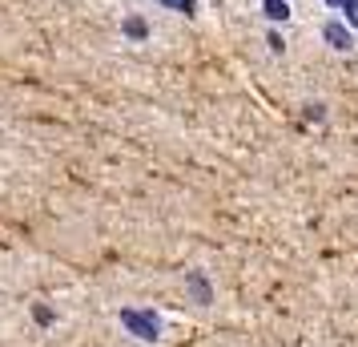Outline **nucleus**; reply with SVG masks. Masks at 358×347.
<instances>
[{
    "label": "nucleus",
    "instance_id": "1",
    "mask_svg": "<svg viewBox=\"0 0 358 347\" xmlns=\"http://www.w3.org/2000/svg\"><path fill=\"white\" fill-rule=\"evenodd\" d=\"M322 36H326V45H330V49H338V53L355 49V29H350L346 20H338V17H330L322 25Z\"/></svg>",
    "mask_w": 358,
    "mask_h": 347
},
{
    "label": "nucleus",
    "instance_id": "2",
    "mask_svg": "<svg viewBox=\"0 0 358 347\" xmlns=\"http://www.w3.org/2000/svg\"><path fill=\"white\" fill-rule=\"evenodd\" d=\"M262 13L274 20V25H286V20H290V4H286V0H266Z\"/></svg>",
    "mask_w": 358,
    "mask_h": 347
},
{
    "label": "nucleus",
    "instance_id": "3",
    "mask_svg": "<svg viewBox=\"0 0 358 347\" xmlns=\"http://www.w3.org/2000/svg\"><path fill=\"white\" fill-rule=\"evenodd\" d=\"M342 20L358 33V0H346V4H342Z\"/></svg>",
    "mask_w": 358,
    "mask_h": 347
},
{
    "label": "nucleus",
    "instance_id": "4",
    "mask_svg": "<svg viewBox=\"0 0 358 347\" xmlns=\"http://www.w3.org/2000/svg\"><path fill=\"white\" fill-rule=\"evenodd\" d=\"M266 45H270L274 53H286V41H282V33H270V36H266Z\"/></svg>",
    "mask_w": 358,
    "mask_h": 347
}]
</instances>
